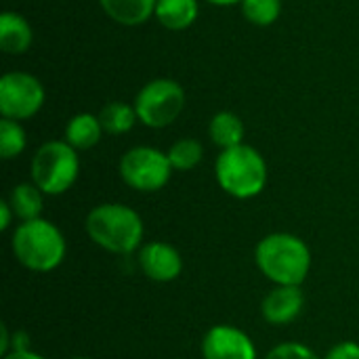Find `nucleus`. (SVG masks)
Masks as SVG:
<instances>
[{
  "label": "nucleus",
  "instance_id": "21",
  "mask_svg": "<svg viewBox=\"0 0 359 359\" xmlns=\"http://www.w3.org/2000/svg\"><path fill=\"white\" fill-rule=\"evenodd\" d=\"M282 13V0H242V15L255 25H271Z\"/></svg>",
  "mask_w": 359,
  "mask_h": 359
},
{
  "label": "nucleus",
  "instance_id": "10",
  "mask_svg": "<svg viewBox=\"0 0 359 359\" xmlns=\"http://www.w3.org/2000/svg\"><path fill=\"white\" fill-rule=\"evenodd\" d=\"M137 263L143 276L158 284L175 282L183 273V257L181 252L162 240L145 242L137 252Z\"/></svg>",
  "mask_w": 359,
  "mask_h": 359
},
{
  "label": "nucleus",
  "instance_id": "25",
  "mask_svg": "<svg viewBox=\"0 0 359 359\" xmlns=\"http://www.w3.org/2000/svg\"><path fill=\"white\" fill-rule=\"evenodd\" d=\"M13 219H17V217H15L11 204H8L6 200L0 202V229H2V231H8L11 225H13Z\"/></svg>",
  "mask_w": 359,
  "mask_h": 359
},
{
  "label": "nucleus",
  "instance_id": "23",
  "mask_svg": "<svg viewBox=\"0 0 359 359\" xmlns=\"http://www.w3.org/2000/svg\"><path fill=\"white\" fill-rule=\"evenodd\" d=\"M322 359H359V343L355 341H341L328 349Z\"/></svg>",
  "mask_w": 359,
  "mask_h": 359
},
{
  "label": "nucleus",
  "instance_id": "16",
  "mask_svg": "<svg viewBox=\"0 0 359 359\" xmlns=\"http://www.w3.org/2000/svg\"><path fill=\"white\" fill-rule=\"evenodd\" d=\"M15 212V217L23 223V221H34L40 219L42 208H44V194L40 191V187H36L34 183H19L11 189V196L6 200Z\"/></svg>",
  "mask_w": 359,
  "mask_h": 359
},
{
  "label": "nucleus",
  "instance_id": "4",
  "mask_svg": "<svg viewBox=\"0 0 359 359\" xmlns=\"http://www.w3.org/2000/svg\"><path fill=\"white\" fill-rule=\"evenodd\" d=\"M215 177L227 196L236 200H250L265 189L269 170L265 158L255 147L242 143L219 154L215 162Z\"/></svg>",
  "mask_w": 359,
  "mask_h": 359
},
{
  "label": "nucleus",
  "instance_id": "17",
  "mask_svg": "<svg viewBox=\"0 0 359 359\" xmlns=\"http://www.w3.org/2000/svg\"><path fill=\"white\" fill-rule=\"evenodd\" d=\"M210 141L221 149H231L244 141V124L233 111H219L212 116L208 126Z\"/></svg>",
  "mask_w": 359,
  "mask_h": 359
},
{
  "label": "nucleus",
  "instance_id": "2",
  "mask_svg": "<svg viewBox=\"0 0 359 359\" xmlns=\"http://www.w3.org/2000/svg\"><path fill=\"white\" fill-rule=\"evenodd\" d=\"M84 229L88 238L111 255H133L143 246V219L139 212L120 202H105L86 215Z\"/></svg>",
  "mask_w": 359,
  "mask_h": 359
},
{
  "label": "nucleus",
  "instance_id": "24",
  "mask_svg": "<svg viewBox=\"0 0 359 359\" xmlns=\"http://www.w3.org/2000/svg\"><path fill=\"white\" fill-rule=\"evenodd\" d=\"M11 351H29V337L27 332L23 330H17L11 334V347H8V353Z\"/></svg>",
  "mask_w": 359,
  "mask_h": 359
},
{
  "label": "nucleus",
  "instance_id": "11",
  "mask_svg": "<svg viewBox=\"0 0 359 359\" xmlns=\"http://www.w3.org/2000/svg\"><path fill=\"white\" fill-rule=\"evenodd\" d=\"M305 307V294L301 286H273L261 303V316L271 326L292 324Z\"/></svg>",
  "mask_w": 359,
  "mask_h": 359
},
{
  "label": "nucleus",
  "instance_id": "14",
  "mask_svg": "<svg viewBox=\"0 0 359 359\" xmlns=\"http://www.w3.org/2000/svg\"><path fill=\"white\" fill-rule=\"evenodd\" d=\"M198 17V0H158L156 19L170 32L189 27Z\"/></svg>",
  "mask_w": 359,
  "mask_h": 359
},
{
  "label": "nucleus",
  "instance_id": "27",
  "mask_svg": "<svg viewBox=\"0 0 359 359\" xmlns=\"http://www.w3.org/2000/svg\"><path fill=\"white\" fill-rule=\"evenodd\" d=\"M2 359H46V358L29 349V351H11V353L2 355Z\"/></svg>",
  "mask_w": 359,
  "mask_h": 359
},
{
  "label": "nucleus",
  "instance_id": "15",
  "mask_svg": "<svg viewBox=\"0 0 359 359\" xmlns=\"http://www.w3.org/2000/svg\"><path fill=\"white\" fill-rule=\"evenodd\" d=\"M101 120L93 114H76L65 126V141L74 149H90L101 141Z\"/></svg>",
  "mask_w": 359,
  "mask_h": 359
},
{
  "label": "nucleus",
  "instance_id": "7",
  "mask_svg": "<svg viewBox=\"0 0 359 359\" xmlns=\"http://www.w3.org/2000/svg\"><path fill=\"white\" fill-rule=\"evenodd\" d=\"M120 177L122 181L141 194H154L160 191L172 175V166L168 160V154L156 149V147H147V145H139L128 149L118 164Z\"/></svg>",
  "mask_w": 359,
  "mask_h": 359
},
{
  "label": "nucleus",
  "instance_id": "13",
  "mask_svg": "<svg viewBox=\"0 0 359 359\" xmlns=\"http://www.w3.org/2000/svg\"><path fill=\"white\" fill-rule=\"evenodd\" d=\"M109 19L120 25H141L156 15L158 0H99Z\"/></svg>",
  "mask_w": 359,
  "mask_h": 359
},
{
  "label": "nucleus",
  "instance_id": "29",
  "mask_svg": "<svg viewBox=\"0 0 359 359\" xmlns=\"http://www.w3.org/2000/svg\"><path fill=\"white\" fill-rule=\"evenodd\" d=\"M72 359H88V358H72Z\"/></svg>",
  "mask_w": 359,
  "mask_h": 359
},
{
  "label": "nucleus",
  "instance_id": "8",
  "mask_svg": "<svg viewBox=\"0 0 359 359\" xmlns=\"http://www.w3.org/2000/svg\"><path fill=\"white\" fill-rule=\"evenodd\" d=\"M44 103L40 80L25 72H8L0 78V114L8 120H29Z\"/></svg>",
  "mask_w": 359,
  "mask_h": 359
},
{
  "label": "nucleus",
  "instance_id": "12",
  "mask_svg": "<svg viewBox=\"0 0 359 359\" xmlns=\"http://www.w3.org/2000/svg\"><path fill=\"white\" fill-rule=\"evenodd\" d=\"M34 40L32 25L25 17L13 11L0 15V48L8 55H23Z\"/></svg>",
  "mask_w": 359,
  "mask_h": 359
},
{
  "label": "nucleus",
  "instance_id": "18",
  "mask_svg": "<svg viewBox=\"0 0 359 359\" xmlns=\"http://www.w3.org/2000/svg\"><path fill=\"white\" fill-rule=\"evenodd\" d=\"M99 120H101L103 133H107V135H126L135 126V122L139 118H137L135 105H128V103H122V101H111L101 109Z\"/></svg>",
  "mask_w": 359,
  "mask_h": 359
},
{
  "label": "nucleus",
  "instance_id": "1",
  "mask_svg": "<svg viewBox=\"0 0 359 359\" xmlns=\"http://www.w3.org/2000/svg\"><path fill=\"white\" fill-rule=\"evenodd\" d=\"M255 263L276 286H301L311 271V250L299 236L276 231L261 238Z\"/></svg>",
  "mask_w": 359,
  "mask_h": 359
},
{
  "label": "nucleus",
  "instance_id": "9",
  "mask_svg": "<svg viewBox=\"0 0 359 359\" xmlns=\"http://www.w3.org/2000/svg\"><path fill=\"white\" fill-rule=\"evenodd\" d=\"M204 359H259L252 339L229 324L212 326L200 345Z\"/></svg>",
  "mask_w": 359,
  "mask_h": 359
},
{
  "label": "nucleus",
  "instance_id": "26",
  "mask_svg": "<svg viewBox=\"0 0 359 359\" xmlns=\"http://www.w3.org/2000/svg\"><path fill=\"white\" fill-rule=\"evenodd\" d=\"M8 347H11V332H8V326L2 324L0 326V353L6 355L8 353Z\"/></svg>",
  "mask_w": 359,
  "mask_h": 359
},
{
  "label": "nucleus",
  "instance_id": "22",
  "mask_svg": "<svg viewBox=\"0 0 359 359\" xmlns=\"http://www.w3.org/2000/svg\"><path fill=\"white\" fill-rule=\"evenodd\" d=\"M265 359H320V355L311 349V347H307V345H303V343H297V341H288V343H280V345H276Z\"/></svg>",
  "mask_w": 359,
  "mask_h": 359
},
{
  "label": "nucleus",
  "instance_id": "5",
  "mask_svg": "<svg viewBox=\"0 0 359 359\" xmlns=\"http://www.w3.org/2000/svg\"><path fill=\"white\" fill-rule=\"evenodd\" d=\"M32 183L44 196H61L74 187L80 175L78 149L67 141H46L38 147L29 164Z\"/></svg>",
  "mask_w": 359,
  "mask_h": 359
},
{
  "label": "nucleus",
  "instance_id": "20",
  "mask_svg": "<svg viewBox=\"0 0 359 359\" xmlns=\"http://www.w3.org/2000/svg\"><path fill=\"white\" fill-rule=\"evenodd\" d=\"M27 145V137L23 126L17 120L2 118L0 120V156L2 160H13L23 154Z\"/></svg>",
  "mask_w": 359,
  "mask_h": 359
},
{
  "label": "nucleus",
  "instance_id": "3",
  "mask_svg": "<svg viewBox=\"0 0 359 359\" xmlns=\"http://www.w3.org/2000/svg\"><path fill=\"white\" fill-rule=\"evenodd\" d=\"M11 250L17 263L25 269L34 273H48L63 263L67 242L55 223L40 217L34 221H23L13 229Z\"/></svg>",
  "mask_w": 359,
  "mask_h": 359
},
{
  "label": "nucleus",
  "instance_id": "19",
  "mask_svg": "<svg viewBox=\"0 0 359 359\" xmlns=\"http://www.w3.org/2000/svg\"><path fill=\"white\" fill-rule=\"evenodd\" d=\"M204 158V147L198 139H179L168 149L172 170H194Z\"/></svg>",
  "mask_w": 359,
  "mask_h": 359
},
{
  "label": "nucleus",
  "instance_id": "6",
  "mask_svg": "<svg viewBox=\"0 0 359 359\" xmlns=\"http://www.w3.org/2000/svg\"><path fill=\"white\" fill-rule=\"evenodd\" d=\"M185 107V90L170 78H158L147 82L137 99L135 109L141 124L149 128H164L172 124Z\"/></svg>",
  "mask_w": 359,
  "mask_h": 359
},
{
  "label": "nucleus",
  "instance_id": "28",
  "mask_svg": "<svg viewBox=\"0 0 359 359\" xmlns=\"http://www.w3.org/2000/svg\"><path fill=\"white\" fill-rule=\"evenodd\" d=\"M206 2H210V4H215V6H231V4H238V2H242V0H206Z\"/></svg>",
  "mask_w": 359,
  "mask_h": 359
}]
</instances>
